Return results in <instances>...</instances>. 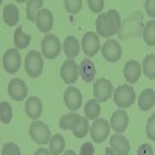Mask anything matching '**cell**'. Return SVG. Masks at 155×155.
Wrapping results in <instances>:
<instances>
[{
	"label": "cell",
	"instance_id": "obj_1",
	"mask_svg": "<svg viewBox=\"0 0 155 155\" xmlns=\"http://www.w3.org/2000/svg\"><path fill=\"white\" fill-rule=\"evenodd\" d=\"M121 16L116 9H109L106 14H99L96 19V31L102 37H112L121 31Z\"/></svg>",
	"mask_w": 155,
	"mask_h": 155
},
{
	"label": "cell",
	"instance_id": "obj_2",
	"mask_svg": "<svg viewBox=\"0 0 155 155\" xmlns=\"http://www.w3.org/2000/svg\"><path fill=\"white\" fill-rule=\"evenodd\" d=\"M113 101H115V104L121 109L130 107L135 102V90L132 88V85L123 84L116 90H113Z\"/></svg>",
	"mask_w": 155,
	"mask_h": 155
},
{
	"label": "cell",
	"instance_id": "obj_3",
	"mask_svg": "<svg viewBox=\"0 0 155 155\" xmlns=\"http://www.w3.org/2000/svg\"><path fill=\"white\" fill-rule=\"evenodd\" d=\"M25 70L28 76L31 78H39L44 71V56L39 51H31L25 58Z\"/></svg>",
	"mask_w": 155,
	"mask_h": 155
},
{
	"label": "cell",
	"instance_id": "obj_4",
	"mask_svg": "<svg viewBox=\"0 0 155 155\" xmlns=\"http://www.w3.org/2000/svg\"><path fill=\"white\" fill-rule=\"evenodd\" d=\"M141 14L140 12H134L132 16H129L127 20L123 23L121 31H120V37L121 39H127L129 36H140L143 34L141 30Z\"/></svg>",
	"mask_w": 155,
	"mask_h": 155
},
{
	"label": "cell",
	"instance_id": "obj_5",
	"mask_svg": "<svg viewBox=\"0 0 155 155\" xmlns=\"http://www.w3.org/2000/svg\"><path fill=\"white\" fill-rule=\"evenodd\" d=\"M30 135L31 138L34 140V143L37 144H45V143H50V140H51V130H50V127L42 123V121H33L31 126H30Z\"/></svg>",
	"mask_w": 155,
	"mask_h": 155
},
{
	"label": "cell",
	"instance_id": "obj_6",
	"mask_svg": "<svg viewBox=\"0 0 155 155\" xmlns=\"http://www.w3.org/2000/svg\"><path fill=\"white\" fill-rule=\"evenodd\" d=\"M41 47H42V56L47 59H56L61 53V42L58 36L54 34H47L44 41L41 42Z\"/></svg>",
	"mask_w": 155,
	"mask_h": 155
},
{
	"label": "cell",
	"instance_id": "obj_7",
	"mask_svg": "<svg viewBox=\"0 0 155 155\" xmlns=\"http://www.w3.org/2000/svg\"><path fill=\"white\" fill-rule=\"evenodd\" d=\"M93 93H95V99L98 102H106L107 99H110V96H113V87L112 82L106 78L95 81L93 84Z\"/></svg>",
	"mask_w": 155,
	"mask_h": 155
},
{
	"label": "cell",
	"instance_id": "obj_8",
	"mask_svg": "<svg viewBox=\"0 0 155 155\" xmlns=\"http://www.w3.org/2000/svg\"><path fill=\"white\" fill-rule=\"evenodd\" d=\"M109 134H110V124L102 118L95 120L93 126L90 127V135H92L93 143H102V141H106Z\"/></svg>",
	"mask_w": 155,
	"mask_h": 155
},
{
	"label": "cell",
	"instance_id": "obj_9",
	"mask_svg": "<svg viewBox=\"0 0 155 155\" xmlns=\"http://www.w3.org/2000/svg\"><path fill=\"white\" fill-rule=\"evenodd\" d=\"M20 53L17 48H9L3 54V68L6 73H16L20 68Z\"/></svg>",
	"mask_w": 155,
	"mask_h": 155
},
{
	"label": "cell",
	"instance_id": "obj_10",
	"mask_svg": "<svg viewBox=\"0 0 155 155\" xmlns=\"http://www.w3.org/2000/svg\"><path fill=\"white\" fill-rule=\"evenodd\" d=\"M78 76H79V65H78L73 59H67L61 67L62 81L67 82V84H74L78 81Z\"/></svg>",
	"mask_w": 155,
	"mask_h": 155
},
{
	"label": "cell",
	"instance_id": "obj_11",
	"mask_svg": "<svg viewBox=\"0 0 155 155\" xmlns=\"http://www.w3.org/2000/svg\"><path fill=\"white\" fill-rule=\"evenodd\" d=\"M81 45H82V51L85 53V56H88V59L92 58V56H95L98 51H99V47H101L98 34H95L93 31L85 33L84 37H82Z\"/></svg>",
	"mask_w": 155,
	"mask_h": 155
},
{
	"label": "cell",
	"instance_id": "obj_12",
	"mask_svg": "<svg viewBox=\"0 0 155 155\" xmlns=\"http://www.w3.org/2000/svg\"><path fill=\"white\" fill-rule=\"evenodd\" d=\"M8 95L14 101H23L28 95V87L25 84V81L20 79V78L11 79V82L8 84Z\"/></svg>",
	"mask_w": 155,
	"mask_h": 155
},
{
	"label": "cell",
	"instance_id": "obj_13",
	"mask_svg": "<svg viewBox=\"0 0 155 155\" xmlns=\"http://www.w3.org/2000/svg\"><path fill=\"white\" fill-rule=\"evenodd\" d=\"M101 51H102V58L109 62H118L121 59V45L116 42V41H107L104 45L101 47Z\"/></svg>",
	"mask_w": 155,
	"mask_h": 155
},
{
	"label": "cell",
	"instance_id": "obj_14",
	"mask_svg": "<svg viewBox=\"0 0 155 155\" xmlns=\"http://www.w3.org/2000/svg\"><path fill=\"white\" fill-rule=\"evenodd\" d=\"M64 102L70 110H78L81 109L82 104V93L78 90L76 87H68L65 92H64Z\"/></svg>",
	"mask_w": 155,
	"mask_h": 155
},
{
	"label": "cell",
	"instance_id": "obj_15",
	"mask_svg": "<svg viewBox=\"0 0 155 155\" xmlns=\"http://www.w3.org/2000/svg\"><path fill=\"white\" fill-rule=\"evenodd\" d=\"M110 149L116 155H129V152H130V143H129V140L124 135L115 134L110 137Z\"/></svg>",
	"mask_w": 155,
	"mask_h": 155
},
{
	"label": "cell",
	"instance_id": "obj_16",
	"mask_svg": "<svg viewBox=\"0 0 155 155\" xmlns=\"http://www.w3.org/2000/svg\"><path fill=\"white\" fill-rule=\"evenodd\" d=\"M127 124H129V115L126 113L124 109L113 112L112 118H110V126L116 134H123L127 129Z\"/></svg>",
	"mask_w": 155,
	"mask_h": 155
},
{
	"label": "cell",
	"instance_id": "obj_17",
	"mask_svg": "<svg viewBox=\"0 0 155 155\" xmlns=\"http://www.w3.org/2000/svg\"><path fill=\"white\" fill-rule=\"evenodd\" d=\"M53 23H54V20H53V12H51L50 9H47V8H44V9L37 14V17H36V25H37V28L41 30L42 33L51 31V28H53Z\"/></svg>",
	"mask_w": 155,
	"mask_h": 155
},
{
	"label": "cell",
	"instance_id": "obj_18",
	"mask_svg": "<svg viewBox=\"0 0 155 155\" xmlns=\"http://www.w3.org/2000/svg\"><path fill=\"white\" fill-rule=\"evenodd\" d=\"M140 76H141V65L137 61L126 62V65H124V78H126V81L129 82V85L138 82Z\"/></svg>",
	"mask_w": 155,
	"mask_h": 155
},
{
	"label": "cell",
	"instance_id": "obj_19",
	"mask_svg": "<svg viewBox=\"0 0 155 155\" xmlns=\"http://www.w3.org/2000/svg\"><path fill=\"white\" fill-rule=\"evenodd\" d=\"M25 112H27V115L30 116V118H33L34 121L37 118H41V115H42V102H41V99H39L37 96L28 98L27 102H25Z\"/></svg>",
	"mask_w": 155,
	"mask_h": 155
},
{
	"label": "cell",
	"instance_id": "obj_20",
	"mask_svg": "<svg viewBox=\"0 0 155 155\" xmlns=\"http://www.w3.org/2000/svg\"><path fill=\"white\" fill-rule=\"evenodd\" d=\"M79 74H81V78H82V81H85V82H93L95 74H96V68H95V64L90 61L88 58H85V59L81 61Z\"/></svg>",
	"mask_w": 155,
	"mask_h": 155
},
{
	"label": "cell",
	"instance_id": "obj_21",
	"mask_svg": "<svg viewBox=\"0 0 155 155\" xmlns=\"http://www.w3.org/2000/svg\"><path fill=\"white\" fill-rule=\"evenodd\" d=\"M81 51V44L74 36H67L65 42H64V53L68 59H74Z\"/></svg>",
	"mask_w": 155,
	"mask_h": 155
},
{
	"label": "cell",
	"instance_id": "obj_22",
	"mask_svg": "<svg viewBox=\"0 0 155 155\" xmlns=\"http://www.w3.org/2000/svg\"><path fill=\"white\" fill-rule=\"evenodd\" d=\"M19 8L14 3H8L3 8V22L8 25V27H16L19 23Z\"/></svg>",
	"mask_w": 155,
	"mask_h": 155
},
{
	"label": "cell",
	"instance_id": "obj_23",
	"mask_svg": "<svg viewBox=\"0 0 155 155\" xmlns=\"http://www.w3.org/2000/svg\"><path fill=\"white\" fill-rule=\"evenodd\" d=\"M155 104V92L152 88H144L138 98V106L143 112H147Z\"/></svg>",
	"mask_w": 155,
	"mask_h": 155
},
{
	"label": "cell",
	"instance_id": "obj_24",
	"mask_svg": "<svg viewBox=\"0 0 155 155\" xmlns=\"http://www.w3.org/2000/svg\"><path fill=\"white\" fill-rule=\"evenodd\" d=\"M84 113L87 120H98L101 115V106L96 99H90L84 106Z\"/></svg>",
	"mask_w": 155,
	"mask_h": 155
},
{
	"label": "cell",
	"instance_id": "obj_25",
	"mask_svg": "<svg viewBox=\"0 0 155 155\" xmlns=\"http://www.w3.org/2000/svg\"><path fill=\"white\" fill-rule=\"evenodd\" d=\"M50 152L53 155H59L64 152V149H65V140H64V137L61 134H56L51 137L50 140Z\"/></svg>",
	"mask_w": 155,
	"mask_h": 155
},
{
	"label": "cell",
	"instance_id": "obj_26",
	"mask_svg": "<svg viewBox=\"0 0 155 155\" xmlns=\"http://www.w3.org/2000/svg\"><path fill=\"white\" fill-rule=\"evenodd\" d=\"M30 41H31V36H30V34H25L20 27L16 28V31H14V45H16L17 50L27 48L28 44H30Z\"/></svg>",
	"mask_w": 155,
	"mask_h": 155
},
{
	"label": "cell",
	"instance_id": "obj_27",
	"mask_svg": "<svg viewBox=\"0 0 155 155\" xmlns=\"http://www.w3.org/2000/svg\"><path fill=\"white\" fill-rule=\"evenodd\" d=\"M42 5H44L42 0H31V2H28L27 3V19L36 22L37 14L42 11Z\"/></svg>",
	"mask_w": 155,
	"mask_h": 155
},
{
	"label": "cell",
	"instance_id": "obj_28",
	"mask_svg": "<svg viewBox=\"0 0 155 155\" xmlns=\"http://www.w3.org/2000/svg\"><path fill=\"white\" fill-rule=\"evenodd\" d=\"M143 73L149 79H155V54H147L143 61Z\"/></svg>",
	"mask_w": 155,
	"mask_h": 155
},
{
	"label": "cell",
	"instance_id": "obj_29",
	"mask_svg": "<svg viewBox=\"0 0 155 155\" xmlns=\"http://www.w3.org/2000/svg\"><path fill=\"white\" fill-rule=\"evenodd\" d=\"M143 39L150 47L155 45V20H149L143 28Z\"/></svg>",
	"mask_w": 155,
	"mask_h": 155
},
{
	"label": "cell",
	"instance_id": "obj_30",
	"mask_svg": "<svg viewBox=\"0 0 155 155\" xmlns=\"http://www.w3.org/2000/svg\"><path fill=\"white\" fill-rule=\"evenodd\" d=\"M73 135L76 138H84L88 132H90V126H88V120L87 118H79L76 123V126L73 127Z\"/></svg>",
	"mask_w": 155,
	"mask_h": 155
},
{
	"label": "cell",
	"instance_id": "obj_31",
	"mask_svg": "<svg viewBox=\"0 0 155 155\" xmlns=\"http://www.w3.org/2000/svg\"><path fill=\"white\" fill-rule=\"evenodd\" d=\"M81 116L79 115H76V113H68V115H64L62 118H61V121H59V126H61V129H64V130H73V127L76 126V123H78V120H79Z\"/></svg>",
	"mask_w": 155,
	"mask_h": 155
},
{
	"label": "cell",
	"instance_id": "obj_32",
	"mask_svg": "<svg viewBox=\"0 0 155 155\" xmlns=\"http://www.w3.org/2000/svg\"><path fill=\"white\" fill-rule=\"evenodd\" d=\"M0 120H2L3 124H9L12 120V109L6 101L0 102Z\"/></svg>",
	"mask_w": 155,
	"mask_h": 155
},
{
	"label": "cell",
	"instance_id": "obj_33",
	"mask_svg": "<svg viewBox=\"0 0 155 155\" xmlns=\"http://www.w3.org/2000/svg\"><path fill=\"white\" fill-rule=\"evenodd\" d=\"M64 5H65V8H67V11L70 12V14H76V12L81 11L82 0H65Z\"/></svg>",
	"mask_w": 155,
	"mask_h": 155
},
{
	"label": "cell",
	"instance_id": "obj_34",
	"mask_svg": "<svg viewBox=\"0 0 155 155\" xmlns=\"http://www.w3.org/2000/svg\"><path fill=\"white\" fill-rule=\"evenodd\" d=\"M2 155H20V149L16 143H6L2 147Z\"/></svg>",
	"mask_w": 155,
	"mask_h": 155
},
{
	"label": "cell",
	"instance_id": "obj_35",
	"mask_svg": "<svg viewBox=\"0 0 155 155\" xmlns=\"http://www.w3.org/2000/svg\"><path fill=\"white\" fill-rule=\"evenodd\" d=\"M146 135L149 140L155 141V115H152L146 124Z\"/></svg>",
	"mask_w": 155,
	"mask_h": 155
},
{
	"label": "cell",
	"instance_id": "obj_36",
	"mask_svg": "<svg viewBox=\"0 0 155 155\" xmlns=\"http://www.w3.org/2000/svg\"><path fill=\"white\" fill-rule=\"evenodd\" d=\"M88 6L93 12H101L104 6V0H88Z\"/></svg>",
	"mask_w": 155,
	"mask_h": 155
},
{
	"label": "cell",
	"instance_id": "obj_37",
	"mask_svg": "<svg viewBox=\"0 0 155 155\" xmlns=\"http://www.w3.org/2000/svg\"><path fill=\"white\" fill-rule=\"evenodd\" d=\"M137 155H153V149H152V146L149 143H143L138 147Z\"/></svg>",
	"mask_w": 155,
	"mask_h": 155
},
{
	"label": "cell",
	"instance_id": "obj_38",
	"mask_svg": "<svg viewBox=\"0 0 155 155\" xmlns=\"http://www.w3.org/2000/svg\"><path fill=\"white\" fill-rule=\"evenodd\" d=\"M144 9L149 17H155V0H146L144 2Z\"/></svg>",
	"mask_w": 155,
	"mask_h": 155
},
{
	"label": "cell",
	"instance_id": "obj_39",
	"mask_svg": "<svg viewBox=\"0 0 155 155\" xmlns=\"http://www.w3.org/2000/svg\"><path fill=\"white\" fill-rule=\"evenodd\" d=\"M93 153H95L93 143H84L81 146V155H93Z\"/></svg>",
	"mask_w": 155,
	"mask_h": 155
},
{
	"label": "cell",
	"instance_id": "obj_40",
	"mask_svg": "<svg viewBox=\"0 0 155 155\" xmlns=\"http://www.w3.org/2000/svg\"><path fill=\"white\" fill-rule=\"evenodd\" d=\"M34 155H51V152L47 150L45 147H39V149L34 152Z\"/></svg>",
	"mask_w": 155,
	"mask_h": 155
},
{
	"label": "cell",
	"instance_id": "obj_41",
	"mask_svg": "<svg viewBox=\"0 0 155 155\" xmlns=\"http://www.w3.org/2000/svg\"><path fill=\"white\" fill-rule=\"evenodd\" d=\"M104 155H116V153H115L110 147H107V149H106V152H104Z\"/></svg>",
	"mask_w": 155,
	"mask_h": 155
},
{
	"label": "cell",
	"instance_id": "obj_42",
	"mask_svg": "<svg viewBox=\"0 0 155 155\" xmlns=\"http://www.w3.org/2000/svg\"><path fill=\"white\" fill-rule=\"evenodd\" d=\"M64 155H76V152L70 149V150H65V152H64Z\"/></svg>",
	"mask_w": 155,
	"mask_h": 155
}]
</instances>
